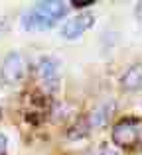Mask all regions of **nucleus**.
I'll list each match as a JSON object with an SVG mask.
<instances>
[{
	"label": "nucleus",
	"mask_w": 142,
	"mask_h": 155,
	"mask_svg": "<svg viewBox=\"0 0 142 155\" xmlns=\"http://www.w3.org/2000/svg\"><path fill=\"white\" fill-rule=\"evenodd\" d=\"M67 4L61 0H43L36 2L22 14V28L26 31H43L54 28L67 14Z\"/></svg>",
	"instance_id": "nucleus-1"
},
{
	"label": "nucleus",
	"mask_w": 142,
	"mask_h": 155,
	"mask_svg": "<svg viewBox=\"0 0 142 155\" xmlns=\"http://www.w3.org/2000/svg\"><path fill=\"white\" fill-rule=\"evenodd\" d=\"M140 132H142V124L140 118L136 116H128V118H120L111 132V140L116 147L120 149H134L140 143Z\"/></svg>",
	"instance_id": "nucleus-2"
},
{
	"label": "nucleus",
	"mask_w": 142,
	"mask_h": 155,
	"mask_svg": "<svg viewBox=\"0 0 142 155\" xmlns=\"http://www.w3.org/2000/svg\"><path fill=\"white\" fill-rule=\"evenodd\" d=\"M36 71H38V77H40V81H42L43 88H46L50 94H54V92L59 91L61 77H59V63H57V59H54V57H42V59L38 61Z\"/></svg>",
	"instance_id": "nucleus-3"
},
{
	"label": "nucleus",
	"mask_w": 142,
	"mask_h": 155,
	"mask_svg": "<svg viewBox=\"0 0 142 155\" xmlns=\"http://www.w3.org/2000/svg\"><path fill=\"white\" fill-rule=\"evenodd\" d=\"M26 75V61H24L22 53L18 51H10L2 61L0 67V79L6 84H16L24 79Z\"/></svg>",
	"instance_id": "nucleus-4"
},
{
	"label": "nucleus",
	"mask_w": 142,
	"mask_h": 155,
	"mask_svg": "<svg viewBox=\"0 0 142 155\" xmlns=\"http://www.w3.org/2000/svg\"><path fill=\"white\" fill-rule=\"evenodd\" d=\"M95 24V16L89 14V12H83L79 16H73L71 20H67L65 26L61 28V35L65 39H77L89 30Z\"/></svg>",
	"instance_id": "nucleus-5"
},
{
	"label": "nucleus",
	"mask_w": 142,
	"mask_h": 155,
	"mask_svg": "<svg viewBox=\"0 0 142 155\" xmlns=\"http://www.w3.org/2000/svg\"><path fill=\"white\" fill-rule=\"evenodd\" d=\"M116 104L115 100H107V102H103L101 106H97L95 110H93L91 114L87 116V124H89V130H99V128H105V126L111 122V116L113 112H115Z\"/></svg>",
	"instance_id": "nucleus-6"
},
{
	"label": "nucleus",
	"mask_w": 142,
	"mask_h": 155,
	"mask_svg": "<svg viewBox=\"0 0 142 155\" xmlns=\"http://www.w3.org/2000/svg\"><path fill=\"white\" fill-rule=\"evenodd\" d=\"M120 84H123L124 91H140V84H142V71H140V65H132L124 71V75L120 77Z\"/></svg>",
	"instance_id": "nucleus-7"
},
{
	"label": "nucleus",
	"mask_w": 142,
	"mask_h": 155,
	"mask_svg": "<svg viewBox=\"0 0 142 155\" xmlns=\"http://www.w3.org/2000/svg\"><path fill=\"white\" fill-rule=\"evenodd\" d=\"M89 134V124H87V118H83V120H77L75 126H71L69 132H67V137L69 140H79V137H85Z\"/></svg>",
	"instance_id": "nucleus-8"
},
{
	"label": "nucleus",
	"mask_w": 142,
	"mask_h": 155,
	"mask_svg": "<svg viewBox=\"0 0 142 155\" xmlns=\"http://www.w3.org/2000/svg\"><path fill=\"white\" fill-rule=\"evenodd\" d=\"M85 155H119V153H116V149L113 147V145L99 143V145H95V147H91Z\"/></svg>",
	"instance_id": "nucleus-9"
},
{
	"label": "nucleus",
	"mask_w": 142,
	"mask_h": 155,
	"mask_svg": "<svg viewBox=\"0 0 142 155\" xmlns=\"http://www.w3.org/2000/svg\"><path fill=\"white\" fill-rule=\"evenodd\" d=\"M93 4H95V0H83V2H79V0H73L71 6L77 8V10H83V8H87V6H93Z\"/></svg>",
	"instance_id": "nucleus-10"
},
{
	"label": "nucleus",
	"mask_w": 142,
	"mask_h": 155,
	"mask_svg": "<svg viewBox=\"0 0 142 155\" xmlns=\"http://www.w3.org/2000/svg\"><path fill=\"white\" fill-rule=\"evenodd\" d=\"M6 147H8V137L0 132V155H6Z\"/></svg>",
	"instance_id": "nucleus-11"
},
{
	"label": "nucleus",
	"mask_w": 142,
	"mask_h": 155,
	"mask_svg": "<svg viewBox=\"0 0 142 155\" xmlns=\"http://www.w3.org/2000/svg\"><path fill=\"white\" fill-rule=\"evenodd\" d=\"M6 22H4V20H0V38H2V34H4V31H6Z\"/></svg>",
	"instance_id": "nucleus-12"
}]
</instances>
